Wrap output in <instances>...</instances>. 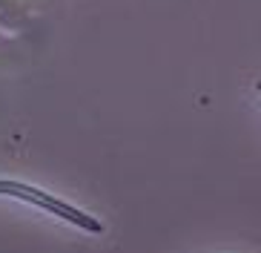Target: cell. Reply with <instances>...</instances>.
I'll return each mask as SVG.
<instances>
[{
    "mask_svg": "<svg viewBox=\"0 0 261 253\" xmlns=\"http://www.w3.org/2000/svg\"><path fill=\"white\" fill-rule=\"evenodd\" d=\"M255 89H258V95H261V81H258V84H255Z\"/></svg>",
    "mask_w": 261,
    "mask_h": 253,
    "instance_id": "7a4b0ae2",
    "label": "cell"
},
{
    "mask_svg": "<svg viewBox=\"0 0 261 253\" xmlns=\"http://www.w3.org/2000/svg\"><path fill=\"white\" fill-rule=\"evenodd\" d=\"M0 193L29 201V204L40 207V210H46V213L58 216V219L75 224V227H81V230H89V233H103V224H100L98 219L86 216L84 210H77V207L66 204V201L55 199V196H49V193H43V190H35V187H26V184H20V181H9V178H3V181H0Z\"/></svg>",
    "mask_w": 261,
    "mask_h": 253,
    "instance_id": "6da1fadb",
    "label": "cell"
}]
</instances>
